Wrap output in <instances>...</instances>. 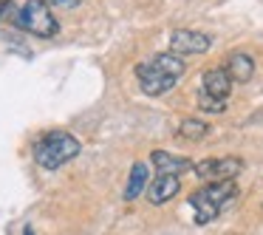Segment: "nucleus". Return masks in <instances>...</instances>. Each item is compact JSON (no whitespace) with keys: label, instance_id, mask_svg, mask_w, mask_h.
<instances>
[{"label":"nucleus","instance_id":"1","mask_svg":"<svg viewBox=\"0 0 263 235\" xmlns=\"http://www.w3.org/2000/svg\"><path fill=\"white\" fill-rule=\"evenodd\" d=\"M0 20L34 37H57L60 23L43 0H0Z\"/></svg>","mask_w":263,"mask_h":235},{"label":"nucleus","instance_id":"2","mask_svg":"<svg viewBox=\"0 0 263 235\" xmlns=\"http://www.w3.org/2000/svg\"><path fill=\"white\" fill-rule=\"evenodd\" d=\"M184 71H187V65L181 57H176L173 51H161L136 65V80L147 97H161L178 85Z\"/></svg>","mask_w":263,"mask_h":235},{"label":"nucleus","instance_id":"3","mask_svg":"<svg viewBox=\"0 0 263 235\" xmlns=\"http://www.w3.org/2000/svg\"><path fill=\"white\" fill-rule=\"evenodd\" d=\"M80 150H82L80 139L71 136L68 131H48L34 142V161L43 170H60L71 159H77Z\"/></svg>","mask_w":263,"mask_h":235},{"label":"nucleus","instance_id":"4","mask_svg":"<svg viewBox=\"0 0 263 235\" xmlns=\"http://www.w3.org/2000/svg\"><path fill=\"white\" fill-rule=\"evenodd\" d=\"M238 195L235 182H210L201 190H195L190 195V207L195 210V224H210L212 218H218V212Z\"/></svg>","mask_w":263,"mask_h":235},{"label":"nucleus","instance_id":"5","mask_svg":"<svg viewBox=\"0 0 263 235\" xmlns=\"http://www.w3.org/2000/svg\"><path fill=\"white\" fill-rule=\"evenodd\" d=\"M195 176L204 178V182H232L240 170H243V161L238 156H221V159H204L198 165H193Z\"/></svg>","mask_w":263,"mask_h":235},{"label":"nucleus","instance_id":"6","mask_svg":"<svg viewBox=\"0 0 263 235\" xmlns=\"http://www.w3.org/2000/svg\"><path fill=\"white\" fill-rule=\"evenodd\" d=\"M210 46H212V37L204 34V31H195V29H178V31H173V37H170V51L181 60L204 54Z\"/></svg>","mask_w":263,"mask_h":235},{"label":"nucleus","instance_id":"7","mask_svg":"<svg viewBox=\"0 0 263 235\" xmlns=\"http://www.w3.org/2000/svg\"><path fill=\"white\" fill-rule=\"evenodd\" d=\"M201 91H204L206 97H215V99H223V102H227L229 94H232V80H229V74L223 68H210L201 77Z\"/></svg>","mask_w":263,"mask_h":235},{"label":"nucleus","instance_id":"8","mask_svg":"<svg viewBox=\"0 0 263 235\" xmlns=\"http://www.w3.org/2000/svg\"><path fill=\"white\" fill-rule=\"evenodd\" d=\"M178 190H181V182H178V176H167V173H159V176L153 178V182L147 184V201L150 204H164V201H170L173 195H178Z\"/></svg>","mask_w":263,"mask_h":235},{"label":"nucleus","instance_id":"9","mask_svg":"<svg viewBox=\"0 0 263 235\" xmlns=\"http://www.w3.org/2000/svg\"><path fill=\"white\" fill-rule=\"evenodd\" d=\"M150 161L156 165V170L167 173V176H181V173L193 170V161L187 156H176V153H167V150H153Z\"/></svg>","mask_w":263,"mask_h":235},{"label":"nucleus","instance_id":"10","mask_svg":"<svg viewBox=\"0 0 263 235\" xmlns=\"http://www.w3.org/2000/svg\"><path fill=\"white\" fill-rule=\"evenodd\" d=\"M223 71L229 74V80H232V82H249L252 74H255V60H252L246 51H232L227 57Z\"/></svg>","mask_w":263,"mask_h":235},{"label":"nucleus","instance_id":"11","mask_svg":"<svg viewBox=\"0 0 263 235\" xmlns=\"http://www.w3.org/2000/svg\"><path fill=\"white\" fill-rule=\"evenodd\" d=\"M147 190V165L144 161H136L130 170V178H127V187H125V198L133 201Z\"/></svg>","mask_w":263,"mask_h":235},{"label":"nucleus","instance_id":"12","mask_svg":"<svg viewBox=\"0 0 263 235\" xmlns=\"http://www.w3.org/2000/svg\"><path fill=\"white\" fill-rule=\"evenodd\" d=\"M206 133H210V125L201 119H181V125H178V136L187 142H201Z\"/></svg>","mask_w":263,"mask_h":235},{"label":"nucleus","instance_id":"13","mask_svg":"<svg viewBox=\"0 0 263 235\" xmlns=\"http://www.w3.org/2000/svg\"><path fill=\"white\" fill-rule=\"evenodd\" d=\"M198 108L206 111V114H221V111H227V102L223 99H215V97H206L204 91L198 94Z\"/></svg>","mask_w":263,"mask_h":235},{"label":"nucleus","instance_id":"14","mask_svg":"<svg viewBox=\"0 0 263 235\" xmlns=\"http://www.w3.org/2000/svg\"><path fill=\"white\" fill-rule=\"evenodd\" d=\"M43 3H46L48 9H74V6H80L82 0H43Z\"/></svg>","mask_w":263,"mask_h":235},{"label":"nucleus","instance_id":"15","mask_svg":"<svg viewBox=\"0 0 263 235\" xmlns=\"http://www.w3.org/2000/svg\"><path fill=\"white\" fill-rule=\"evenodd\" d=\"M23 235H34V229H31V227H26V229H23Z\"/></svg>","mask_w":263,"mask_h":235}]
</instances>
